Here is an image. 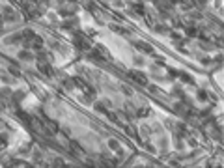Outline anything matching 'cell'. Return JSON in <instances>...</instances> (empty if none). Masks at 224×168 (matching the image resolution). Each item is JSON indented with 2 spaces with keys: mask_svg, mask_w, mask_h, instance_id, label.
<instances>
[{
  "mask_svg": "<svg viewBox=\"0 0 224 168\" xmlns=\"http://www.w3.org/2000/svg\"><path fill=\"white\" fill-rule=\"evenodd\" d=\"M17 116H19L21 120H25L26 123H32V118H30V116L26 114V112H22V110H17Z\"/></svg>",
  "mask_w": 224,
  "mask_h": 168,
  "instance_id": "obj_8",
  "label": "cell"
},
{
  "mask_svg": "<svg viewBox=\"0 0 224 168\" xmlns=\"http://www.w3.org/2000/svg\"><path fill=\"white\" fill-rule=\"evenodd\" d=\"M127 77H129V79H133V81H136V82L140 84V86H146V84H148V77L142 73V71H129Z\"/></svg>",
  "mask_w": 224,
  "mask_h": 168,
  "instance_id": "obj_2",
  "label": "cell"
},
{
  "mask_svg": "<svg viewBox=\"0 0 224 168\" xmlns=\"http://www.w3.org/2000/svg\"><path fill=\"white\" fill-rule=\"evenodd\" d=\"M75 45H77L78 49H82V51H90V43L86 41V36H84V32H80V30H75Z\"/></svg>",
  "mask_w": 224,
  "mask_h": 168,
  "instance_id": "obj_1",
  "label": "cell"
},
{
  "mask_svg": "<svg viewBox=\"0 0 224 168\" xmlns=\"http://www.w3.org/2000/svg\"><path fill=\"white\" fill-rule=\"evenodd\" d=\"M73 25H77V21H65V23H62V28H64V30H71L73 28Z\"/></svg>",
  "mask_w": 224,
  "mask_h": 168,
  "instance_id": "obj_12",
  "label": "cell"
},
{
  "mask_svg": "<svg viewBox=\"0 0 224 168\" xmlns=\"http://www.w3.org/2000/svg\"><path fill=\"white\" fill-rule=\"evenodd\" d=\"M108 144H110V148H112V150L120 151V142H118V140H110V142H108Z\"/></svg>",
  "mask_w": 224,
  "mask_h": 168,
  "instance_id": "obj_17",
  "label": "cell"
},
{
  "mask_svg": "<svg viewBox=\"0 0 224 168\" xmlns=\"http://www.w3.org/2000/svg\"><path fill=\"white\" fill-rule=\"evenodd\" d=\"M95 51H97V53H101V56H103V58H107V56H108V51L105 49L103 45H97V47H95Z\"/></svg>",
  "mask_w": 224,
  "mask_h": 168,
  "instance_id": "obj_14",
  "label": "cell"
},
{
  "mask_svg": "<svg viewBox=\"0 0 224 168\" xmlns=\"http://www.w3.org/2000/svg\"><path fill=\"white\" fill-rule=\"evenodd\" d=\"M90 58H92L93 62H103V60H105V58H103V56H101V54H97V51H95V49H93L92 53H90Z\"/></svg>",
  "mask_w": 224,
  "mask_h": 168,
  "instance_id": "obj_7",
  "label": "cell"
},
{
  "mask_svg": "<svg viewBox=\"0 0 224 168\" xmlns=\"http://www.w3.org/2000/svg\"><path fill=\"white\" fill-rule=\"evenodd\" d=\"M10 73L13 75V77H21V71H19L15 66H11V67H10Z\"/></svg>",
  "mask_w": 224,
  "mask_h": 168,
  "instance_id": "obj_16",
  "label": "cell"
},
{
  "mask_svg": "<svg viewBox=\"0 0 224 168\" xmlns=\"http://www.w3.org/2000/svg\"><path fill=\"white\" fill-rule=\"evenodd\" d=\"M39 69H41V73L47 75V77H52V75H54V71H52V67H50V64H39Z\"/></svg>",
  "mask_w": 224,
  "mask_h": 168,
  "instance_id": "obj_4",
  "label": "cell"
},
{
  "mask_svg": "<svg viewBox=\"0 0 224 168\" xmlns=\"http://www.w3.org/2000/svg\"><path fill=\"white\" fill-rule=\"evenodd\" d=\"M19 58H21V60H26V62H30V60H34V56H30L28 51H21V53H19Z\"/></svg>",
  "mask_w": 224,
  "mask_h": 168,
  "instance_id": "obj_9",
  "label": "cell"
},
{
  "mask_svg": "<svg viewBox=\"0 0 224 168\" xmlns=\"http://www.w3.org/2000/svg\"><path fill=\"white\" fill-rule=\"evenodd\" d=\"M172 38H174V39H181V36L176 34V32H172Z\"/></svg>",
  "mask_w": 224,
  "mask_h": 168,
  "instance_id": "obj_26",
  "label": "cell"
},
{
  "mask_svg": "<svg viewBox=\"0 0 224 168\" xmlns=\"http://www.w3.org/2000/svg\"><path fill=\"white\" fill-rule=\"evenodd\" d=\"M123 92H125V94H127V95H131V94H133V90H131V88H129V86H123Z\"/></svg>",
  "mask_w": 224,
  "mask_h": 168,
  "instance_id": "obj_24",
  "label": "cell"
},
{
  "mask_svg": "<svg viewBox=\"0 0 224 168\" xmlns=\"http://www.w3.org/2000/svg\"><path fill=\"white\" fill-rule=\"evenodd\" d=\"M107 118L110 120V122H114V123H118V116L114 114V112H107Z\"/></svg>",
  "mask_w": 224,
  "mask_h": 168,
  "instance_id": "obj_18",
  "label": "cell"
},
{
  "mask_svg": "<svg viewBox=\"0 0 224 168\" xmlns=\"http://www.w3.org/2000/svg\"><path fill=\"white\" fill-rule=\"evenodd\" d=\"M75 11H77L75 8H69V10H60V15H64V17H65V15H73Z\"/></svg>",
  "mask_w": 224,
  "mask_h": 168,
  "instance_id": "obj_15",
  "label": "cell"
},
{
  "mask_svg": "<svg viewBox=\"0 0 224 168\" xmlns=\"http://www.w3.org/2000/svg\"><path fill=\"white\" fill-rule=\"evenodd\" d=\"M166 69H168V75H170V77H179V71L172 69V67H166Z\"/></svg>",
  "mask_w": 224,
  "mask_h": 168,
  "instance_id": "obj_21",
  "label": "cell"
},
{
  "mask_svg": "<svg viewBox=\"0 0 224 168\" xmlns=\"http://www.w3.org/2000/svg\"><path fill=\"white\" fill-rule=\"evenodd\" d=\"M54 165H56V166H64V161H60V159H56V161H54Z\"/></svg>",
  "mask_w": 224,
  "mask_h": 168,
  "instance_id": "obj_25",
  "label": "cell"
},
{
  "mask_svg": "<svg viewBox=\"0 0 224 168\" xmlns=\"http://www.w3.org/2000/svg\"><path fill=\"white\" fill-rule=\"evenodd\" d=\"M73 81H64V86L65 88H67V90H71V88H73V84H71Z\"/></svg>",
  "mask_w": 224,
  "mask_h": 168,
  "instance_id": "obj_23",
  "label": "cell"
},
{
  "mask_svg": "<svg viewBox=\"0 0 224 168\" xmlns=\"http://www.w3.org/2000/svg\"><path fill=\"white\" fill-rule=\"evenodd\" d=\"M95 110H99V112H103V114H107V109H105V107L103 105H101V103H95Z\"/></svg>",
  "mask_w": 224,
  "mask_h": 168,
  "instance_id": "obj_20",
  "label": "cell"
},
{
  "mask_svg": "<svg viewBox=\"0 0 224 168\" xmlns=\"http://www.w3.org/2000/svg\"><path fill=\"white\" fill-rule=\"evenodd\" d=\"M108 26H110L112 32H118V34H121V36H131V32H129L127 28H121V26H118V25H108Z\"/></svg>",
  "mask_w": 224,
  "mask_h": 168,
  "instance_id": "obj_5",
  "label": "cell"
},
{
  "mask_svg": "<svg viewBox=\"0 0 224 168\" xmlns=\"http://www.w3.org/2000/svg\"><path fill=\"white\" fill-rule=\"evenodd\" d=\"M198 99H200V101H207V94L204 90H200L198 92Z\"/></svg>",
  "mask_w": 224,
  "mask_h": 168,
  "instance_id": "obj_19",
  "label": "cell"
},
{
  "mask_svg": "<svg viewBox=\"0 0 224 168\" xmlns=\"http://www.w3.org/2000/svg\"><path fill=\"white\" fill-rule=\"evenodd\" d=\"M133 8H135V11L138 15H142V17L146 15V11H144V4H133Z\"/></svg>",
  "mask_w": 224,
  "mask_h": 168,
  "instance_id": "obj_10",
  "label": "cell"
},
{
  "mask_svg": "<svg viewBox=\"0 0 224 168\" xmlns=\"http://www.w3.org/2000/svg\"><path fill=\"white\" fill-rule=\"evenodd\" d=\"M179 77H181V81H185V82H189V84H194V79H192L189 73H179Z\"/></svg>",
  "mask_w": 224,
  "mask_h": 168,
  "instance_id": "obj_11",
  "label": "cell"
},
{
  "mask_svg": "<svg viewBox=\"0 0 224 168\" xmlns=\"http://www.w3.org/2000/svg\"><path fill=\"white\" fill-rule=\"evenodd\" d=\"M135 47L138 51H144V53H148V54H153L155 51H153V47L151 45H148V43H144V41H135Z\"/></svg>",
  "mask_w": 224,
  "mask_h": 168,
  "instance_id": "obj_3",
  "label": "cell"
},
{
  "mask_svg": "<svg viewBox=\"0 0 224 168\" xmlns=\"http://www.w3.org/2000/svg\"><path fill=\"white\" fill-rule=\"evenodd\" d=\"M136 114H138L140 118H142V116H148V114H149V109H138V112H136Z\"/></svg>",
  "mask_w": 224,
  "mask_h": 168,
  "instance_id": "obj_22",
  "label": "cell"
},
{
  "mask_svg": "<svg viewBox=\"0 0 224 168\" xmlns=\"http://www.w3.org/2000/svg\"><path fill=\"white\" fill-rule=\"evenodd\" d=\"M185 28H187V36H191V38H194V36H198V28H196V26L189 25V26H185Z\"/></svg>",
  "mask_w": 224,
  "mask_h": 168,
  "instance_id": "obj_6",
  "label": "cell"
},
{
  "mask_svg": "<svg viewBox=\"0 0 224 168\" xmlns=\"http://www.w3.org/2000/svg\"><path fill=\"white\" fill-rule=\"evenodd\" d=\"M4 19H10V21H13V19H15V13L10 10V8H7V10H4Z\"/></svg>",
  "mask_w": 224,
  "mask_h": 168,
  "instance_id": "obj_13",
  "label": "cell"
}]
</instances>
